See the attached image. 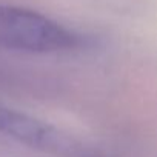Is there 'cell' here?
<instances>
[{
  "mask_svg": "<svg viewBox=\"0 0 157 157\" xmlns=\"http://www.w3.org/2000/svg\"><path fill=\"white\" fill-rule=\"evenodd\" d=\"M86 45V39L37 11L0 3V48L33 52H69Z\"/></svg>",
  "mask_w": 157,
  "mask_h": 157,
  "instance_id": "cell-1",
  "label": "cell"
},
{
  "mask_svg": "<svg viewBox=\"0 0 157 157\" xmlns=\"http://www.w3.org/2000/svg\"><path fill=\"white\" fill-rule=\"evenodd\" d=\"M0 134L56 157H100L85 143L56 126L0 105Z\"/></svg>",
  "mask_w": 157,
  "mask_h": 157,
  "instance_id": "cell-2",
  "label": "cell"
}]
</instances>
